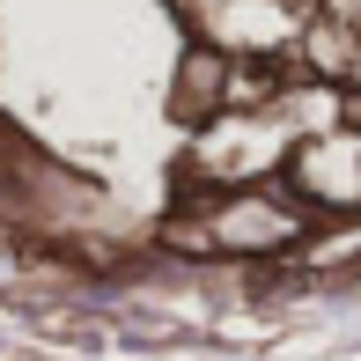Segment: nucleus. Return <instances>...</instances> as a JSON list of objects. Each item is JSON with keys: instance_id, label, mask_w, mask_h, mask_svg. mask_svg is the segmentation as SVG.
Returning <instances> with one entry per match:
<instances>
[{"instance_id": "obj_1", "label": "nucleus", "mask_w": 361, "mask_h": 361, "mask_svg": "<svg viewBox=\"0 0 361 361\" xmlns=\"http://www.w3.org/2000/svg\"><path fill=\"white\" fill-rule=\"evenodd\" d=\"M170 111L185 126H214L221 111H228V44L221 37H192L185 44V59H177V74H170Z\"/></svg>"}]
</instances>
